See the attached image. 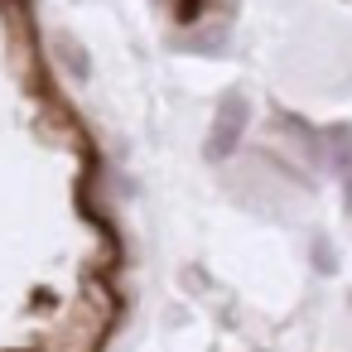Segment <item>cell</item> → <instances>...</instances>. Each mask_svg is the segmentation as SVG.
Segmentation results:
<instances>
[{
  "label": "cell",
  "instance_id": "obj_1",
  "mask_svg": "<svg viewBox=\"0 0 352 352\" xmlns=\"http://www.w3.org/2000/svg\"><path fill=\"white\" fill-rule=\"evenodd\" d=\"M246 116H251V107H246V97H222L217 102V116H212V131H208V160H227L232 150H236V140H241V131H246Z\"/></svg>",
  "mask_w": 352,
  "mask_h": 352
},
{
  "label": "cell",
  "instance_id": "obj_2",
  "mask_svg": "<svg viewBox=\"0 0 352 352\" xmlns=\"http://www.w3.org/2000/svg\"><path fill=\"white\" fill-rule=\"evenodd\" d=\"M208 30H198L193 25V34L184 39V49H193V54H222L227 49V25L222 20H203Z\"/></svg>",
  "mask_w": 352,
  "mask_h": 352
},
{
  "label": "cell",
  "instance_id": "obj_3",
  "mask_svg": "<svg viewBox=\"0 0 352 352\" xmlns=\"http://www.w3.org/2000/svg\"><path fill=\"white\" fill-rule=\"evenodd\" d=\"M328 155H333V169L338 174L352 169V126H333L328 131Z\"/></svg>",
  "mask_w": 352,
  "mask_h": 352
}]
</instances>
